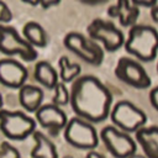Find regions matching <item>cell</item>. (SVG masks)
<instances>
[{
    "mask_svg": "<svg viewBox=\"0 0 158 158\" xmlns=\"http://www.w3.org/2000/svg\"><path fill=\"white\" fill-rule=\"evenodd\" d=\"M70 107L75 116L91 123L105 121L112 109V94L94 75H80L70 86Z\"/></svg>",
    "mask_w": 158,
    "mask_h": 158,
    "instance_id": "1",
    "label": "cell"
},
{
    "mask_svg": "<svg viewBox=\"0 0 158 158\" xmlns=\"http://www.w3.org/2000/svg\"><path fill=\"white\" fill-rule=\"evenodd\" d=\"M2 104H4V100H2V95L0 94V111L2 110Z\"/></svg>",
    "mask_w": 158,
    "mask_h": 158,
    "instance_id": "29",
    "label": "cell"
},
{
    "mask_svg": "<svg viewBox=\"0 0 158 158\" xmlns=\"http://www.w3.org/2000/svg\"><path fill=\"white\" fill-rule=\"evenodd\" d=\"M59 4H60L59 0H41V1H38V6H41L43 10H48L49 7L57 6Z\"/></svg>",
    "mask_w": 158,
    "mask_h": 158,
    "instance_id": "25",
    "label": "cell"
},
{
    "mask_svg": "<svg viewBox=\"0 0 158 158\" xmlns=\"http://www.w3.org/2000/svg\"><path fill=\"white\" fill-rule=\"evenodd\" d=\"M12 20V12L10 7L0 0V25H5Z\"/></svg>",
    "mask_w": 158,
    "mask_h": 158,
    "instance_id": "22",
    "label": "cell"
},
{
    "mask_svg": "<svg viewBox=\"0 0 158 158\" xmlns=\"http://www.w3.org/2000/svg\"><path fill=\"white\" fill-rule=\"evenodd\" d=\"M22 36L35 48H43L47 46V33L38 22H26L22 27Z\"/></svg>",
    "mask_w": 158,
    "mask_h": 158,
    "instance_id": "18",
    "label": "cell"
},
{
    "mask_svg": "<svg viewBox=\"0 0 158 158\" xmlns=\"http://www.w3.org/2000/svg\"><path fill=\"white\" fill-rule=\"evenodd\" d=\"M63 133L64 139L77 149L93 151L99 144L100 137L94 127V123L78 116H74L68 121Z\"/></svg>",
    "mask_w": 158,
    "mask_h": 158,
    "instance_id": "5",
    "label": "cell"
},
{
    "mask_svg": "<svg viewBox=\"0 0 158 158\" xmlns=\"http://www.w3.org/2000/svg\"><path fill=\"white\" fill-rule=\"evenodd\" d=\"M62 158H73V157H72V156H69V154H68V156H64V157H62Z\"/></svg>",
    "mask_w": 158,
    "mask_h": 158,
    "instance_id": "30",
    "label": "cell"
},
{
    "mask_svg": "<svg viewBox=\"0 0 158 158\" xmlns=\"http://www.w3.org/2000/svg\"><path fill=\"white\" fill-rule=\"evenodd\" d=\"M157 73H158V62H157Z\"/></svg>",
    "mask_w": 158,
    "mask_h": 158,
    "instance_id": "31",
    "label": "cell"
},
{
    "mask_svg": "<svg viewBox=\"0 0 158 158\" xmlns=\"http://www.w3.org/2000/svg\"><path fill=\"white\" fill-rule=\"evenodd\" d=\"M85 158H105V157L101 153H99V152H96V151L93 149V151H88Z\"/></svg>",
    "mask_w": 158,
    "mask_h": 158,
    "instance_id": "27",
    "label": "cell"
},
{
    "mask_svg": "<svg viewBox=\"0 0 158 158\" xmlns=\"http://www.w3.org/2000/svg\"><path fill=\"white\" fill-rule=\"evenodd\" d=\"M114 72L118 80L135 89H147L152 84L151 77L143 65L137 59L130 57H121Z\"/></svg>",
    "mask_w": 158,
    "mask_h": 158,
    "instance_id": "10",
    "label": "cell"
},
{
    "mask_svg": "<svg viewBox=\"0 0 158 158\" xmlns=\"http://www.w3.org/2000/svg\"><path fill=\"white\" fill-rule=\"evenodd\" d=\"M125 51L138 62H151L158 53V31L149 25H135L125 41Z\"/></svg>",
    "mask_w": 158,
    "mask_h": 158,
    "instance_id": "2",
    "label": "cell"
},
{
    "mask_svg": "<svg viewBox=\"0 0 158 158\" xmlns=\"http://www.w3.org/2000/svg\"><path fill=\"white\" fill-rule=\"evenodd\" d=\"M37 121L22 111L2 109L0 111V131L11 141H23L36 131Z\"/></svg>",
    "mask_w": 158,
    "mask_h": 158,
    "instance_id": "3",
    "label": "cell"
},
{
    "mask_svg": "<svg viewBox=\"0 0 158 158\" xmlns=\"http://www.w3.org/2000/svg\"><path fill=\"white\" fill-rule=\"evenodd\" d=\"M138 9L139 7H148V9H152L157 5V1L156 0H148V1H142V0H133L132 1Z\"/></svg>",
    "mask_w": 158,
    "mask_h": 158,
    "instance_id": "24",
    "label": "cell"
},
{
    "mask_svg": "<svg viewBox=\"0 0 158 158\" xmlns=\"http://www.w3.org/2000/svg\"><path fill=\"white\" fill-rule=\"evenodd\" d=\"M135 139L146 158H158V126L139 128L135 133Z\"/></svg>",
    "mask_w": 158,
    "mask_h": 158,
    "instance_id": "14",
    "label": "cell"
},
{
    "mask_svg": "<svg viewBox=\"0 0 158 158\" xmlns=\"http://www.w3.org/2000/svg\"><path fill=\"white\" fill-rule=\"evenodd\" d=\"M0 53L6 56H19L25 62H32L37 58L38 53L19 31L7 25H0Z\"/></svg>",
    "mask_w": 158,
    "mask_h": 158,
    "instance_id": "8",
    "label": "cell"
},
{
    "mask_svg": "<svg viewBox=\"0 0 158 158\" xmlns=\"http://www.w3.org/2000/svg\"><path fill=\"white\" fill-rule=\"evenodd\" d=\"M63 44L90 65H100L104 60V48L80 32L73 31L67 33L63 38Z\"/></svg>",
    "mask_w": 158,
    "mask_h": 158,
    "instance_id": "7",
    "label": "cell"
},
{
    "mask_svg": "<svg viewBox=\"0 0 158 158\" xmlns=\"http://www.w3.org/2000/svg\"><path fill=\"white\" fill-rule=\"evenodd\" d=\"M35 120L44 128L49 130L52 135H57L64 130L68 123V117L64 110L54 104H43L36 112Z\"/></svg>",
    "mask_w": 158,
    "mask_h": 158,
    "instance_id": "12",
    "label": "cell"
},
{
    "mask_svg": "<svg viewBox=\"0 0 158 158\" xmlns=\"http://www.w3.org/2000/svg\"><path fill=\"white\" fill-rule=\"evenodd\" d=\"M19 101L25 111L35 114L43 105V90L36 85L25 84L19 89Z\"/></svg>",
    "mask_w": 158,
    "mask_h": 158,
    "instance_id": "15",
    "label": "cell"
},
{
    "mask_svg": "<svg viewBox=\"0 0 158 158\" xmlns=\"http://www.w3.org/2000/svg\"><path fill=\"white\" fill-rule=\"evenodd\" d=\"M35 146L31 149V158H59L56 144L41 131H35L32 135Z\"/></svg>",
    "mask_w": 158,
    "mask_h": 158,
    "instance_id": "17",
    "label": "cell"
},
{
    "mask_svg": "<svg viewBox=\"0 0 158 158\" xmlns=\"http://www.w3.org/2000/svg\"><path fill=\"white\" fill-rule=\"evenodd\" d=\"M149 14H151L152 20H153L156 23H158V5H156L154 7H152L151 11H149Z\"/></svg>",
    "mask_w": 158,
    "mask_h": 158,
    "instance_id": "26",
    "label": "cell"
},
{
    "mask_svg": "<svg viewBox=\"0 0 158 158\" xmlns=\"http://www.w3.org/2000/svg\"><path fill=\"white\" fill-rule=\"evenodd\" d=\"M28 78L27 68L14 58L0 59V84L10 89H20Z\"/></svg>",
    "mask_w": 158,
    "mask_h": 158,
    "instance_id": "11",
    "label": "cell"
},
{
    "mask_svg": "<svg viewBox=\"0 0 158 158\" xmlns=\"http://www.w3.org/2000/svg\"><path fill=\"white\" fill-rule=\"evenodd\" d=\"M100 138L114 158H128L137 151L136 139L114 125L105 126L100 132Z\"/></svg>",
    "mask_w": 158,
    "mask_h": 158,
    "instance_id": "9",
    "label": "cell"
},
{
    "mask_svg": "<svg viewBox=\"0 0 158 158\" xmlns=\"http://www.w3.org/2000/svg\"><path fill=\"white\" fill-rule=\"evenodd\" d=\"M88 37L100 43L107 52H115L125 44L123 32L111 21L104 19H94L86 27Z\"/></svg>",
    "mask_w": 158,
    "mask_h": 158,
    "instance_id": "6",
    "label": "cell"
},
{
    "mask_svg": "<svg viewBox=\"0 0 158 158\" xmlns=\"http://www.w3.org/2000/svg\"><path fill=\"white\" fill-rule=\"evenodd\" d=\"M33 79L47 89H54L59 83V73L47 60H40L33 69Z\"/></svg>",
    "mask_w": 158,
    "mask_h": 158,
    "instance_id": "16",
    "label": "cell"
},
{
    "mask_svg": "<svg viewBox=\"0 0 158 158\" xmlns=\"http://www.w3.org/2000/svg\"><path fill=\"white\" fill-rule=\"evenodd\" d=\"M107 16L111 19H117L122 27H132L139 16V9L127 0H118L110 5L107 9Z\"/></svg>",
    "mask_w": 158,
    "mask_h": 158,
    "instance_id": "13",
    "label": "cell"
},
{
    "mask_svg": "<svg viewBox=\"0 0 158 158\" xmlns=\"http://www.w3.org/2000/svg\"><path fill=\"white\" fill-rule=\"evenodd\" d=\"M128 158H146L144 156H141V154H137V153H135V154H132L131 157H128Z\"/></svg>",
    "mask_w": 158,
    "mask_h": 158,
    "instance_id": "28",
    "label": "cell"
},
{
    "mask_svg": "<svg viewBox=\"0 0 158 158\" xmlns=\"http://www.w3.org/2000/svg\"><path fill=\"white\" fill-rule=\"evenodd\" d=\"M69 102H70V90H68L64 83L59 81L54 86V95L52 98V104L62 107L68 105Z\"/></svg>",
    "mask_w": 158,
    "mask_h": 158,
    "instance_id": "20",
    "label": "cell"
},
{
    "mask_svg": "<svg viewBox=\"0 0 158 158\" xmlns=\"http://www.w3.org/2000/svg\"><path fill=\"white\" fill-rule=\"evenodd\" d=\"M59 68V79L62 83H73L75 79L80 77L81 67L78 63H70L67 56H62L58 60Z\"/></svg>",
    "mask_w": 158,
    "mask_h": 158,
    "instance_id": "19",
    "label": "cell"
},
{
    "mask_svg": "<svg viewBox=\"0 0 158 158\" xmlns=\"http://www.w3.org/2000/svg\"><path fill=\"white\" fill-rule=\"evenodd\" d=\"M0 158H21V154L10 142L4 141L0 144Z\"/></svg>",
    "mask_w": 158,
    "mask_h": 158,
    "instance_id": "21",
    "label": "cell"
},
{
    "mask_svg": "<svg viewBox=\"0 0 158 158\" xmlns=\"http://www.w3.org/2000/svg\"><path fill=\"white\" fill-rule=\"evenodd\" d=\"M109 117L115 127L126 133H136L147 122V115L128 100H120L114 104Z\"/></svg>",
    "mask_w": 158,
    "mask_h": 158,
    "instance_id": "4",
    "label": "cell"
},
{
    "mask_svg": "<svg viewBox=\"0 0 158 158\" xmlns=\"http://www.w3.org/2000/svg\"><path fill=\"white\" fill-rule=\"evenodd\" d=\"M149 102L153 106V109L158 112V86H154L149 91Z\"/></svg>",
    "mask_w": 158,
    "mask_h": 158,
    "instance_id": "23",
    "label": "cell"
}]
</instances>
